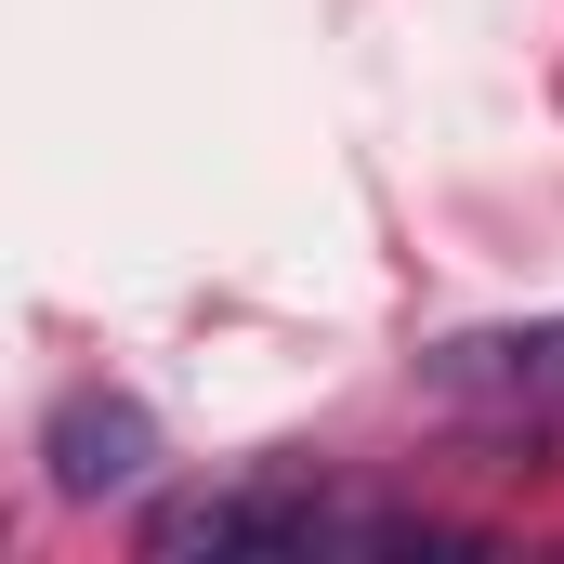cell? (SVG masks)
<instances>
[{"mask_svg":"<svg viewBox=\"0 0 564 564\" xmlns=\"http://www.w3.org/2000/svg\"><path fill=\"white\" fill-rule=\"evenodd\" d=\"M40 459H53V499H119V486H144V459H158V421H144L132 394L79 381V394H53Z\"/></svg>","mask_w":564,"mask_h":564,"instance_id":"3","label":"cell"},{"mask_svg":"<svg viewBox=\"0 0 564 564\" xmlns=\"http://www.w3.org/2000/svg\"><path fill=\"white\" fill-rule=\"evenodd\" d=\"M473 525L446 512H394V499H341L328 473H237V486H184L144 512L158 564H250V552H459Z\"/></svg>","mask_w":564,"mask_h":564,"instance_id":"1","label":"cell"},{"mask_svg":"<svg viewBox=\"0 0 564 564\" xmlns=\"http://www.w3.org/2000/svg\"><path fill=\"white\" fill-rule=\"evenodd\" d=\"M446 408H473V421H564V315H539V328H473V341H433L421 368Z\"/></svg>","mask_w":564,"mask_h":564,"instance_id":"2","label":"cell"}]
</instances>
